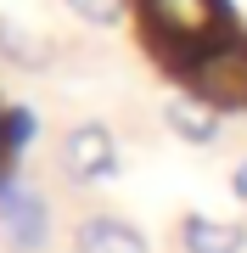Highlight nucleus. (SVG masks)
<instances>
[{"instance_id":"f257e3e1","label":"nucleus","mask_w":247,"mask_h":253,"mask_svg":"<svg viewBox=\"0 0 247 253\" xmlns=\"http://www.w3.org/2000/svg\"><path fill=\"white\" fill-rule=\"evenodd\" d=\"M191 84V96H202L208 107H247V40H219L202 56H191V68L180 73Z\"/></svg>"},{"instance_id":"f03ea898","label":"nucleus","mask_w":247,"mask_h":253,"mask_svg":"<svg viewBox=\"0 0 247 253\" xmlns=\"http://www.w3.org/2000/svg\"><path fill=\"white\" fill-rule=\"evenodd\" d=\"M0 236L17 253H39L51 242V203L39 197V191L0 186Z\"/></svg>"},{"instance_id":"7ed1b4c3","label":"nucleus","mask_w":247,"mask_h":253,"mask_svg":"<svg viewBox=\"0 0 247 253\" xmlns=\"http://www.w3.org/2000/svg\"><path fill=\"white\" fill-rule=\"evenodd\" d=\"M62 174L68 180H112L118 174V141L107 124H73L62 135Z\"/></svg>"},{"instance_id":"20e7f679","label":"nucleus","mask_w":247,"mask_h":253,"mask_svg":"<svg viewBox=\"0 0 247 253\" xmlns=\"http://www.w3.org/2000/svg\"><path fill=\"white\" fill-rule=\"evenodd\" d=\"M73 253H146V236L118 214H90L73 231Z\"/></svg>"},{"instance_id":"39448f33","label":"nucleus","mask_w":247,"mask_h":253,"mask_svg":"<svg viewBox=\"0 0 247 253\" xmlns=\"http://www.w3.org/2000/svg\"><path fill=\"white\" fill-rule=\"evenodd\" d=\"M180 248L185 253H242L247 248V225H236V219H208V214H185Z\"/></svg>"},{"instance_id":"423d86ee","label":"nucleus","mask_w":247,"mask_h":253,"mask_svg":"<svg viewBox=\"0 0 247 253\" xmlns=\"http://www.w3.org/2000/svg\"><path fill=\"white\" fill-rule=\"evenodd\" d=\"M163 124L174 129L180 141H191V146H208V141H219V107H208L202 96H174L169 107H163Z\"/></svg>"},{"instance_id":"0eeeda50","label":"nucleus","mask_w":247,"mask_h":253,"mask_svg":"<svg viewBox=\"0 0 247 253\" xmlns=\"http://www.w3.org/2000/svg\"><path fill=\"white\" fill-rule=\"evenodd\" d=\"M0 56L17 62V68H51L56 62V45L39 40V34H28L17 17H0Z\"/></svg>"},{"instance_id":"6e6552de","label":"nucleus","mask_w":247,"mask_h":253,"mask_svg":"<svg viewBox=\"0 0 247 253\" xmlns=\"http://www.w3.org/2000/svg\"><path fill=\"white\" fill-rule=\"evenodd\" d=\"M28 135H34V113H28V107H6V113H0V152H23V146H28Z\"/></svg>"},{"instance_id":"1a4fd4ad","label":"nucleus","mask_w":247,"mask_h":253,"mask_svg":"<svg viewBox=\"0 0 247 253\" xmlns=\"http://www.w3.org/2000/svg\"><path fill=\"white\" fill-rule=\"evenodd\" d=\"M68 11H73L79 23H90V28H112L129 11V0H68Z\"/></svg>"},{"instance_id":"9d476101","label":"nucleus","mask_w":247,"mask_h":253,"mask_svg":"<svg viewBox=\"0 0 247 253\" xmlns=\"http://www.w3.org/2000/svg\"><path fill=\"white\" fill-rule=\"evenodd\" d=\"M230 191H236V197H242V203H247V158H242V163H236V174H230Z\"/></svg>"}]
</instances>
